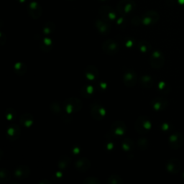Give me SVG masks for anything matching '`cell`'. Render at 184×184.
Instances as JSON below:
<instances>
[{
	"label": "cell",
	"instance_id": "8fae6325",
	"mask_svg": "<svg viewBox=\"0 0 184 184\" xmlns=\"http://www.w3.org/2000/svg\"><path fill=\"white\" fill-rule=\"evenodd\" d=\"M27 12L31 18L34 20H38L41 17L43 10L41 6L38 2H30L27 6Z\"/></svg>",
	"mask_w": 184,
	"mask_h": 184
},
{
	"label": "cell",
	"instance_id": "52a82bcc",
	"mask_svg": "<svg viewBox=\"0 0 184 184\" xmlns=\"http://www.w3.org/2000/svg\"><path fill=\"white\" fill-rule=\"evenodd\" d=\"M150 63L154 69L161 68L165 63V58L162 52L159 50L153 51L150 57Z\"/></svg>",
	"mask_w": 184,
	"mask_h": 184
},
{
	"label": "cell",
	"instance_id": "2e32d148",
	"mask_svg": "<svg viewBox=\"0 0 184 184\" xmlns=\"http://www.w3.org/2000/svg\"><path fill=\"white\" fill-rule=\"evenodd\" d=\"M95 27L97 30L102 35H107L110 32L111 27L108 22L104 20H97L95 21Z\"/></svg>",
	"mask_w": 184,
	"mask_h": 184
},
{
	"label": "cell",
	"instance_id": "9c48e42d",
	"mask_svg": "<svg viewBox=\"0 0 184 184\" xmlns=\"http://www.w3.org/2000/svg\"><path fill=\"white\" fill-rule=\"evenodd\" d=\"M21 135V129L17 124L12 123L6 130V137L8 140L14 142L20 138Z\"/></svg>",
	"mask_w": 184,
	"mask_h": 184
},
{
	"label": "cell",
	"instance_id": "7a4b0ae2",
	"mask_svg": "<svg viewBox=\"0 0 184 184\" xmlns=\"http://www.w3.org/2000/svg\"><path fill=\"white\" fill-rule=\"evenodd\" d=\"M152 127L150 119L144 115L140 116L135 122V129L139 134L147 133Z\"/></svg>",
	"mask_w": 184,
	"mask_h": 184
},
{
	"label": "cell",
	"instance_id": "60d3db41",
	"mask_svg": "<svg viewBox=\"0 0 184 184\" xmlns=\"http://www.w3.org/2000/svg\"><path fill=\"white\" fill-rule=\"evenodd\" d=\"M166 88H167V85H166V83H165V82L161 81V82L159 83V84H158V88H159V90H160L161 92H163V91L165 92Z\"/></svg>",
	"mask_w": 184,
	"mask_h": 184
},
{
	"label": "cell",
	"instance_id": "f546056e",
	"mask_svg": "<svg viewBox=\"0 0 184 184\" xmlns=\"http://www.w3.org/2000/svg\"><path fill=\"white\" fill-rule=\"evenodd\" d=\"M137 48L142 53H146L151 50V45L150 43L146 40H140L137 44Z\"/></svg>",
	"mask_w": 184,
	"mask_h": 184
},
{
	"label": "cell",
	"instance_id": "6da1fadb",
	"mask_svg": "<svg viewBox=\"0 0 184 184\" xmlns=\"http://www.w3.org/2000/svg\"><path fill=\"white\" fill-rule=\"evenodd\" d=\"M62 106L65 112L68 114H73L81 110L83 107V102L78 98L70 97L64 100Z\"/></svg>",
	"mask_w": 184,
	"mask_h": 184
},
{
	"label": "cell",
	"instance_id": "836d02e7",
	"mask_svg": "<svg viewBox=\"0 0 184 184\" xmlns=\"http://www.w3.org/2000/svg\"><path fill=\"white\" fill-rule=\"evenodd\" d=\"M137 145L140 150H145L147 149L149 145L148 140L146 137H140L137 141Z\"/></svg>",
	"mask_w": 184,
	"mask_h": 184
},
{
	"label": "cell",
	"instance_id": "8992f818",
	"mask_svg": "<svg viewBox=\"0 0 184 184\" xmlns=\"http://www.w3.org/2000/svg\"><path fill=\"white\" fill-rule=\"evenodd\" d=\"M136 5L133 0H121L117 4V11L120 15H126L135 9Z\"/></svg>",
	"mask_w": 184,
	"mask_h": 184
},
{
	"label": "cell",
	"instance_id": "ee69618b",
	"mask_svg": "<svg viewBox=\"0 0 184 184\" xmlns=\"http://www.w3.org/2000/svg\"><path fill=\"white\" fill-rule=\"evenodd\" d=\"M124 22H125L124 19H123V18H119V19L117 20V25H118V26H119V27H122V26H124Z\"/></svg>",
	"mask_w": 184,
	"mask_h": 184
},
{
	"label": "cell",
	"instance_id": "d590c367",
	"mask_svg": "<svg viewBox=\"0 0 184 184\" xmlns=\"http://www.w3.org/2000/svg\"><path fill=\"white\" fill-rule=\"evenodd\" d=\"M63 179V173L62 171H56L52 175V180L54 183H59Z\"/></svg>",
	"mask_w": 184,
	"mask_h": 184
},
{
	"label": "cell",
	"instance_id": "ffe728a7",
	"mask_svg": "<svg viewBox=\"0 0 184 184\" xmlns=\"http://www.w3.org/2000/svg\"><path fill=\"white\" fill-rule=\"evenodd\" d=\"M95 88L93 86L90 84H85L81 86L80 90L81 95L86 99H90L95 94Z\"/></svg>",
	"mask_w": 184,
	"mask_h": 184
},
{
	"label": "cell",
	"instance_id": "3957f363",
	"mask_svg": "<svg viewBox=\"0 0 184 184\" xmlns=\"http://www.w3.org/2000/svg\"><path fill=\"white\" fill-rule=\"evenodd\" d=\"M90 113L92 118L97 121L102 120L103 119H104V117L107 115L106 109L104 107V106L101 103L98 102H94L91 104Z\"/></svg>",
	"mask_w": 184,
	"mask_h": 184
},
{
	"label": "cell",
	"instance_id": "4dcf8cb0",
	"mask_svg": "<svg viewBox=\"0 0 184 184\" xmlns=\"http://www.w3.org/2000/svg\"><path fill=\"white\" fill-rule=\"evenodd\" d=\"M17 112L14 108L9 107L5 111V117L9 122H14L17 118Z\"/></svg>",
	"mask_w": 184,
	"mask_h": 184
},
{
	"label": "cell",
	"instance_id": "cb8c5ba5",
	"mask_svg": "<svg viewBox=\"0 0 184 184\" xmlns=\"http://www.w3.org/2000/svg\"><path fill=\"white\" fill-rule=\"evenodd\" d=\"M114 137L112 135V133H107L105 135V141H104V147L107 151H112L115 148V141Z\"/></svg>",
	"mask_w": 184,
	"mask_h": 184
},
{
	"label": "cell",
	"instance_id": "603a6c76",
	"mask_svg": "<svg viewBox=\"0 0 184 184\" xmlns=\"http://www.w3.org/2000/svg\"><path fill=\"white\" fill-rule=\"evenodd\" d=\"M140 84L142 88L145 89H148L150 88L153 84H154V81L152 78L149 76V75H142L140 77L139 80Z\"/></svg>",
	"mask_w": 184,
	"mask_h": 184
},
{
	"label": "cell",
	"instance_id": "681fc988",
	"mask_svg": "<svg viewBox=\"0 0 184 184\" xmlns=\"http://www.w3.org/2000/svg\"><path fill=\"white\" fill-rule=\"evenodd\" d=\"M68 1H72V0H68Z\"/></svg>",
	"mask_w": 184,
	"mask_h": 184
},
{
	"label": "cell",
	"instance_id": "b9f144b4",
	"mask_svg": "<svg viewBox=\"0 0 184 184\" xmlns=\"http://www.w3.org/2000/svg\"><path fill=\"white\" fill-rule=\"evenodd\" d=\"M7 41V38H6V35L3 33V32H0V44H1L2 45H4L5 44Z\"/></svg>",
	"mask_w": 184,
	"mask_h": 184
},
{
	"label": "cell",
	"instance_id": "c3c4849f",
	"mask_svg": "<svg viewBox=\"0 0 184 184\" xmlns=\"http://www.w3.org/2000/svg\"><path fill=\"white\" fill-rule=\"evenodd\" d=\"M17 1L20 3H24V2H25L26 0H17Z\"/></svg>",
	"mask_w": 184,
	"mask_h": 184
},
{
	"label": "cell",
	"instance_id": "44dd1931",
	"mask_svg": "<svg viewBox=\"0 0 184 184\" xmlns=\"http://www.w3.org/2000/svg\"><path fill=\"white\" fill-rule=\"evenodd\" d=\"M53 40L50 38L45 37L40 40V48L45 53L50 52L53 49Z\"/></svg>",
	"mask_w": 184,
	"mask_h": 184
},
{
	"label": "cell",
	"instance_id": "83f0119b",
	"mask_svg": "<svg viewBox=\"0 0 184 184\" xmlns=\"http://www.w3.org/2000/svg\"><path fill=\"white\" fill-rule=\"evenodd\" d=\"M11 180V173L6 168H2L0 170V183H5Z\"/></svg>",
	"mask_w": 184,
	"mask_h": 184
},
{
	"label": "cell",
	"instance_id": "f1b7e54d",
	"mask_svg": "<svg viewBox=\"0 0 184 184\" xmlns=\"http://www.w3.org/2000/svg\"><path fill=\"white\" fill-rule=\"evenodd\" d=\"M50 111L55 115H61L62 113L63 112V106L61 107L60 104L58 103V102H52L50 104V107H49Z\"/></svg>",
	"mask_w": 184,
	"mask_h": 184
},
{
	"label": "cell",
	"instance_id": "1f68e13d",
	"mask_svg": "<svg viewBox=\"0 0 184 184\" xmlns=\"http://www.w3.org/2000/svg\"><path fill=\"white\" fill-rule=\"evenodd\" d=\"M55 30V25L53 22H45V24L44 25L43 27V32L46 35H50L52 34Z\"/></svg>",
	"mask_w": 184,
	"mask_h": 184
},
{
	"label": "cell",
	"instance_id": "5b68a950",
	"mask_svg": "<svg viewBox=\"0 0 184 184\" xmlns=\"http://www.w3.org/2000/svg\"><path fill=\"white\" fill-rule=\"evenodd\" d=\"M124 84L129 88L134 87L137 82V74L134 69L127 68L123 73Z\"/></svg>",
	"mask_w": 184,
	"mask_h": 184
},
{
	"label": "cell",
	"instance_id": "7c38bea8",
	"mask_svg": "<svg viewBox=\"0 0 184 184\" xmlns=\"http://www.w3.org/2000/svg\"><path fill=\"white\" fill-rule=\"evenodd\" d=\"M31 173L30 168L26 165H21L17 167L14 172V175L15 178L19 180H22L27 178Z\"/></svg>",
	"mask_w": 184,
	"mask_h": 184
},
{
	"label": "cell",
	"instance_id": "277c9868",
	"mask_svg": "<svg viewBox=\"0 0 184 184\" xmlns=\"http://www.w3.org/2000/svg\"><path fill=\"white\" fill-rule=\"evenodd\" d=\"M102 48L104 53L109 55H114L117 54L120 49V46L119 43L113 39L106 40L102 43Z\"/></svg>",
	"mask_w": 184,
	"mask_h": 184
},
{
	"label": "cell",
	"instance_id": "30bf717a",
	"mask_svg": "<svg viewBox=\"0 0 184 184\" xmlns=\"http://www.w3.org/2000/svg\"><path fill=\"white\" fill-rule=\"evenodd\" d=\"M99 13L102 20L107 22H112L115 20L117 15L115 10L109 6H103L99 10Z\"/></svg>",
	"mask_w": 184,
	"mask_h": 184
},
{
	"label": "cell",
	"instance_id": "4fadbf2b",
	"mask_svg": "<svg viewBox=\"0 0 184 184\" xmlns=\"http://www.w3.org/2000/svg\"><path fill=\"white\" fill-rule=\"evenodd\" d=\"M84 75L87 80L90 81H94L99 78V70L95 65H89L85 68Z\"/></svg>",
	"mask_w": 184,
	"mask_h": 184
},
{
	"label": "cell",
	"instance_id": "e0dca14e",
	"mask_svg": "<svg viewBox=\"0 0 184 184\" xmlns=\"http://www.w3.org/2000/svg\"><path fill=\"white\" fill-rule=\"evenodd\" d=\"M158 18L159 17L157 13L152 11H150L143 15L142 18V23L145 25H150L155 23L158 20Z\"/></svg>",
	"mask_w": 184,
	"mask_h": 184
},
{
	"label": "cell",
	"instance_id": "ba28073f",
	"mask_svg": "<svg viewBox=\"0 0 184 184\" xmlns=\"http://www.w3.org/2000/svg\"><path fill=\"white\" fill-rule=\"evenodd\" d=\"M127 130V125L123 121L114 122L110 127V132L114 137H119L123 136Z\"/></svg>",
	"mask_w": 184,
	"mask_h": 184
},
{
	"label": "cell",
	"instance_id": "4316f807",
	"mask_svg": "<svg viewBox=\"0 0 184 184\" xmlns=\"http://www.w3.org/2000/svg\"><path fill=\"white\" fill-rule=\"evenodd\" d=\"M27 70V66L23 62H17L14 65L15 73L20 76H24Z\"/></svg>",
	"mask_w": 184,
	"mask_h": 184
},
{
	"label": "cell",
	"instance_id": "9a60e30c",
	"mask_svg": "<svg viewBox=\"0 0 184 184\" xmlns=\"http://www.w3.org/2000/svg\"><path fill=\"white\" fill-rule=\"evenodd\" d=\"M91 161L86 157H81L78 159L74 163L75 168L77 170L81 172L87 171L91 168Z\"/></svg>",
	"mask_w": 184,
	"mask_h": 184
},
{
	"label": "cell",
	"instance_id": "484cf974",
	"mask_svg": "<svg viewBox=\"0 0 184 184\" xmlns=\"http://www.w3.org/2000/svg\"><path fill=\"white\" fill-rule=\"evenodd\" d=\"M70 161L71 159L69 156L65 155H62L61 157H60V158L58 160V167L60 170H63L67 169L70 165Z\"/></svg>",
	"mask_w": 184,
	"mask_h": 184
},
{
	"label": "cell",
	"instance_id": "f35d334b",
	"mask_svg": "<svg viewBox=\"0 0 184 184\" xmlns=\"http://www.w3.org/2000/svg\"><path fill=\"white\" fill-rule=\"evenodd\" d=\"M71 152L73 155H78L81 153V147L78 145H74L73 148L71 149Z\"/></svg>",
	"mask_w": 184,
	"mask_h": 184
},
{
	"label": "cell",
	"instance_id": "5bb4252c",
	"mask_svg": "<svg viewBox=\"0 0 184 184\" xmlns=\"http://www.w3.org/2000/svg\"><path fill=\"white\" fill-rule=\"evenodd\" d=\"M183 143V138L180 133H175L169 137V145L171 148L176 150L181 147Z\"/></svg>",
	"mask_w": 184,
	"mask_h": 184
},
{
	"label": "cell",
	"instance_id": "ab89813d",
	"mask_svg": "<svg viewBox=\"0 0 184 184\" xmlns=\"http://www.w3.org/2000/svg\"><path fill=\"white\" fill-rule=\"evenodd\" d=\"M99 88L101 91H105L108 88V85L106 82H100L99 83Z\"/></svg>",
	"mask_w": 184,
	"mask_h": 184
},
{
	"label": "cell",
	"instance_id": "d6986e66",
	"mask_svg": "<svg viewBox=\"0 0 184 184\" xmlns=\"http://www.w3.org/2000/svg\"><path fill=\"white\" fill-rule=\"evenodd\" d=\"M34 117L30 113H24L20 117V124L26 128L31 127L34 124Z\"/></svg>",
	"mask_w": 184,
	"mask_h": 184
},
{
	"label": "cell",
	"instance_id": "8d00e7d4",
	"mask_svg": "<svg viewBox=\"0 0 184 184\" xmlns=\"http://www.w3.org/2000/svg\"><path fill=\"white\" fill-rule=\"evenodd\" d=\"M124 44L126 48H133L135 45V40L132 38H125L124 40Z\"/></svg>",
	"mask_w": 184,
	"mask_h": 184
},
{
	"label": "cell",
	"instance_id": "7bdbcfd3",
	"mask_svg": "<svg viewBox=\"0 0 184 184\" xmlns=\"http://www.w3.org/2000/svg\"><path fill=\"white\" fill-rule=\"evenodd\" d=\"M142 22V19H140L138 17H134L132 20V23L134 25H140V23Z\"/></svg>",
	"mask_w": 184,
	"mask_h": 184
},
{
	"label": "cell",
	"instance_id": "d6a6232c",
	"mask_svg": "<svg viewBox=\"0 0 184 184\" xmlns=\"http://www.w3.org/2000/svg\"><path fill=\"white\" fill-rule=\"evenodd\" d=\"M124 180L122 177L117 174H112L107 178L108 184H123Z\"/></svg>",
	"mask_w": 184,
	"mask_h": 184
},
{
	"label": "cell",
	"instance_id": "7dc6e473",
	"mask_svg": "<svg viewBox=\"0 0 184 184\" xmlns=\"http://www.w3.org/2000/svg\"><path fill=\"white\" fill-rule=\"evenodd\" d=\"M10 184H20V183H18V182H16V181H10Z\"/></svg>",
	"mask_w": 184,
	"mask_h": 184
},
{
	"label": "cell",
	"instance_id": "e575fe53",
	"mask_svg": "<svg viewBox=\"0 0 184 184\" xmlns=\"http://www.w3.org/2000/svg\"><path fill=\"white\" fill-rule=\"evenodd\" d=\"M83 184H101V181L96 177H87L83 180Z\"/></svg>",
	"mask_w": 184,
	"mask_h": 184
},
{
	"label": "cell",
	"instance_id": "f6af8a7d",
	"mask_svg": "<svg viewBox=\"0 0 184 184\" xmlns=\"http://www.w3.org/2000/svg\"><path fill=\"white\" fill-rule=\"evenodd\" d=\"M38 184H51V182L48 180L46 179H43L40 181L38 182Z\"/></svg>",
	"mask_w": 184,
	"mask_h": 184
},
{
	"label": "cell",
	"instance_id": "7402d4cb",
	"mask_svg": "<svg viewBox=\"0 0 184 184\" xmlns=\"http://www.w3.org/2000/svg\"><path fill=\"white\" fill-rule=\"evenodd\" d=\"M180 162L176 159H170L166 163V169L170 173H177L180 170Z\"/></svg>",
	"mask_w": 184,
	"mask_h": 184
},
{
	"label": "cell",
	"instance_id": "bcb514c9",
	"mask_svg": "<svg viewBox=\"0 0 184 184\" xmlns=\"http://www.w3.org/2000/svg\"><path fill=\"white\" fill-rule=\"evenodd\" d=\"M161 129L163 130V131H166L167 130L169 129V126L167 123H163L161 126Z\"/></svg>",
	"mask_w": 184,
	"mask_h": 184
},
{
	"label": "cell",
	"instance_id": "74e56055",
	"mask_svg": "<svg viewBox=\"0 0 184 184\" xmlns=\"http://www.w3.org/2000/svg\"><path fill=\"white\" fill-rule=\"evenodd\" d=\"M61 119H62L63 122H64L65 123L69 124L72 121V114H68L63 110V112L61 114Z\"/></svg>",
	"mask_w": 184,
	"mask_h": 184
},
{
	"label": "cell",
	"instance_id": "ac0fdd59",
	"mask_svg": "<svg viewBox=\"0 0 184 184\" xmlns=\"http://www.w3.org/2000/svg\"><path fill=\"white\" fill-rule=\"evenodd\" d=\"M150 104L155 110L161 111V110H164L166 108L168 105V101L164 98L157 97L153 99L151 101Z\"/></svg>",
	"mask_w": 184,
	"mask_h": 184
},
{
	"label": "cell",
	"instance_id": "d4e9b609",
	"mask_svg": "<svg viewBox=\"0 0 184 184\" xmlns=\"http://www.w3.org/2000/svg\"><path fill=\"white\" fill-rule=\"evenodd\" d=\"M122 148L125 152H131L135 150L134 141L130 137H124L122 140Z\"/></svg>",
	"mask_w": 184,
	"mask_h": 184
}]
</instances>
